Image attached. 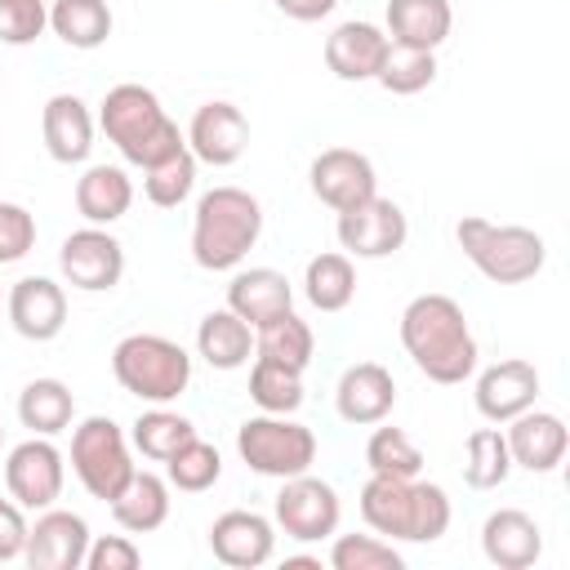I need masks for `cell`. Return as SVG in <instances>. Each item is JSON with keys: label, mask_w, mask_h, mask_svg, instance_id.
<instances>
[{"label": "cell", "mask_w": 570, "mask_h": 570, "mask_svg": "<svg viewBox=\"0 0 570 570\" xmlns=\"http://www.w3.org/2000/svg\"><path fill=\"white\" fill-rule=\"evenodd\" d=\"M401 343L436 383H463L476 365V338L450 294H414L401 312Z\"/></svg>", "instance_id": "obj_1"}, {"label": "cell", "mask_w": 570, "mask_h": 570, "mask_svg": "<svg viewBox=\"0 0 570 570\" xmlns=\"http://www.w3.org/2000/svg\"><path fill=\"white\" fill-rule=\"evenodd\" d=\"M361 517L374 534L432 543L450 530V499L441 485L419 476H370L361 490Z\"/></svg>", "instance_id": "obj_2"}, {"label": "cell", "mask_w": 570, "mask_h": 570, "mask_svg": "<svg viewBox=\"0 0 570 570\" xmlns=\"http://www.w3.org/2000/svg\"><path fill=\"white\" fill-rule=\"evenodd\" d=\"M263 232V205L245 187H209L196 200V227H191V254L200 267L223 272L236 267Z\"/></svg>", "instance_id": "obj_3"}, {"label": "cell", "mask_w": 570, "mask_h": 570, "mask_svg": "<svg viewBox=\"0 0 570 570\" xmlns=\"http://www.w3.org/2000/svg\"><path fill=\"white\" fill-rule=\"evenodd\" d=\"M98 120H102L107 138L120 147V156L134 160V165H142V169L183 147V134H178V125L165 116L160 98H156L147 85H134V80L107 89Z\"/></svg>", "instance_id": "obj_4"}, {"label": "cell", "mask_w": 570, "mask_h": 570, "mask_svg": "<svg viewBox=\"0 0 570 570\" xmlns=\"http://www.w3.org/2000/svg\"><path fill=\"white\" fill-rule=\"evenodd\" d=\"M454 236L463 245V254L499 285H521L530 281L543 258H548V245L534 227H517V223H490L481 214H463L454 223Z\"/></svg>", "instance_id": "obj_5"}, {"label": "cell", "mask_w": 570, "mask_h": 570, "mask_svg": "<svg viewBox=\"0 0 570 570\" xmlns=\"http://www.w3.org/2000/svg\"><path fill=\"white\" fill-rule=\"evenodd\" d=\"M111 370L142 401H174L191 383V356L165 334H125L111 347Z\"/></svg>", "instance_id": "obj_6"}, {"label": "cell", "mask_w": 570, "mask_h": 570, "mask_svg": "<svg viewBox=\"0 0 570 570\" xmlns=\"http://www.w3.org/2000/svg\"><path fill=\"white\" fill-rule=\"evenodd\" d=\"M236 450L254 472L285 481V476H298L312 468L316 436L307 423H298L289 414H258L236 428Z\"/></svg>", "instance_id": "obj_7"}, {"label": "cell", "mask_w": 570, "mask_h": 570, "mask_svg": "<svg viewBox=\"0 0 570 570\" xmlns=\"http://www.w3.org/2000/svg\"><path fill=\"white\" fill-rule=\"evenodd\" d=\"M71 468L80 476V485L111 503L120 494V485L134 476V463H129V441L125 432L107 419V414H89L76 432H71Z\"/></svg>", "instance_id": "obj_8"}, {"label": "cell", "mask_w": 570, "mask_h": 570, "mask_svg": "<svg viewBox=\"0 0 570 570\" xmlns=\"http://www.w3.org/2000/svg\"><path fill=\"white\" fill-rule=\"evenodd\" d=\"M276 521L298 543H316V539L334 534L338 530V494H334V485L321 481V476H307V472L285 476V485L276 494Z\"/></svg>", "instance_id": "obj_9"}, {"label": "cell", "mask_w": 570, "mask_h": 570, "mask_svg": "<svg viewBox=\"0 0 570 570\" xmlns=\"http://www.w3.org/2000/svg\"><path fill=\"white\" fill-rule=\"evenodd\" d=\"M410 236V223H405V209L387 196H370L352 209H338V245L352 249V254H365V258H379V254H392L401 249Z\"/></svg>", "instance_id": "obj_10"}, {"label": "cell", "mask_w": 570, "mask_h": 570, "mask_svg": "<svg viewBox=\"0 0 570 570\" xmlns=\"http://www.w3.org/2000/svg\"><path fill=\"white\" fill-rule=\"evenodd\" d=\"M307 178H312V191L334 214L338 209H352V205H361V200H370L379 191L374 160L365 151H356V147H325V151H316Z\"/></svg>", "instance_id": "obj_11"}, {"label": "cell", "mask_w": 570, "mask_h": 570, "mask_svg": "<svg viewBox=\"0 0 570 570\" xmlns=\"http://www.w3.org/2000/svg\"><path fill=\"white\" fill-rule=\"evenodd\" d=\"M58 267L76 289H111L120 281V272H125V249H120V240L111 232H102L94 223V227H80V232H71L62 240Z\"/></svg>", "instance_id": "obj_12"}, {"label": "cell", "mask_w": 570, "mask_h": 570, "mask_svg": "<svg viewBox=\"0 0 570 570\" xmlns=\"http://www.w3.org/2000/svg\"><path fill=\"white\" fill-rule=\"evenodd\" d=\"M4 485L22 508H49L62 494V454L45 436L13 445L4 459Z\"/></svg>", "instance_id": "obj_13"}, {"label": "cell", "mask_w": 570, "mask_h": 570, "mask_svg": "<svg viewBox=\"0 0 570 570\" xmlns=\"http://www.w3.org/2000/svg\"><path fill=\"white\" fill-rule=\"evenodd\" d=\"M85 552H89V525H85V517L62 512V508L45 512L27 530V548H22L31 570H80Z\"/></svg>", "instance_id": "obj_14"}, {"label": "cell", "mask_w": 570, "mask_h": 570, "mask_svg": "<svg viewBox=\"0 0 570 570\" xmlns=\"http://www.w3.org/2000/svg\"><path fill=\"white\" fill-rule=\"evenodd\" d=\"M187 142H191V156L205 160V165H232L240 160L245 142H249V120L236 102L227 98H214L205 107H196L191 116V129H187Z\"/></svg>", "instance_id": "obj_15"}, {"label": "cell", "mask_w": 570, "mask_h": 570, "mask_svg": "<svg viewBox=\"0 0 570 570\" xmlns=\"http://www.w3.org/2000/svg\"><path fill=\"white\" fill-rule=\"evenodd\" d=\"M387 49H392V40H387L383 27L347 18L325 36V67L338 80H374L383 58H387Z\"/></svg>", "instance_id": "obj_16"}, {"label": "cell", "mask_w": 570, "mask_h": 570, "mask_svg": "<svg viewBox=\"0 0 570 570\" xmlns=\"http://www.w3.org/2000/svg\"><path fill=\"white\" fill-rule=\"evenodd\" d=\"M334 401H338V414L347 423H383L396 405V379L379 361H356L338 374Z\"/></svg>", "instance_id": "obj_17"}, {"label": "cell", "mask_w": 570, "mask_h": 570, "mask_svg": "<svg viewBox=\"0 0 570 570\" xmlns=\"http://www.w3.org/2000/svg\"><path fill=\"white\" fill-rule=\"evenodd\" d=\"M481 548H485V561L499 570H530L543 552V530L530 512L499 508L481 525Z\"/></svg>", "instance_id": "obj_18"}, {"label": "cell", "mask_w": 570, "mask_h": 570, "mask_svg": "<svg viewBox=\"0 0 570 570\" xmlns=\"http://www.w3.org/2000/svg\"><path fill=\"white\" fill-rule=\"evenodd\" d=\"M272 543H276L272 521L258 517V512H245V508H232V512H223V517L209 525V552H214L223 566H232V570H254V566H263V561L272 557Z\"/></svg>", "instance_id": "obj_19"}, {"label": "cell", "mask_w": 570, "mask_h": 570, "mask_svg": "<svg viewBox=\"0 0 570 570\" xmlns=\"http://www.w3.org/2000/svg\"><path fill=\"white\" fill-rule=\"evenodd\" d=\"M539 396V370L521 356H508V361H494L490 370H481L476 379V410L494 423L530 410Z\"/></svg>", "instance_id": "obj_20"}, {"label": "cell", "mask_w": 570, "mask_h": 570, "mask_svg": "<svg viewBox=\"0 0 570 570\" xmlns=\"http://www.w3.org/2000/svg\"><path fill=\"white\" fill-rule=\"evenodd\" d=\"M9 321H13V330L22 338H36V343L53 338L62 330V321H67V294H62V285H53L49 276H22V281H13V289H9Z\"/></svg>", "instance_id": "obj_21"}, {"label": "cell", "mask_w": 570, "mask_h": 570, "mask_svg": "<svg viewBox=\"0 0 570 570\" xmlns=\"http://www.w3.org/2000/svg\"><path fill=\"white\" fill-rule=\"evenodd\" d=\"M503 441H508L512 463H521L530 472H552L566 459V445H570L566 423L557 414H548V410H521V414H512V428H508Z\"/></svg>", "instance_id": "obj_22"}, {"label": "cell", "mask_w": 570, "mask_h": 570, "mask_svg": "<svg viewBox=\"0 0 570 570\" xmlns=\"http://www.w3.org/2000/svg\"><path fill=\"white\" fill-rule=\"evenodd\" d=\"M40 134L49 156L71 165V160H85L94 147V116L76 94H53L40 111Z\"/></svg>", "instance_id": "obj_23"}, {"label": "cell", "mask_w": 570, "mask_h": 570, "mask_svg": "<svg viewBox=\"0 0 570 570\" xmlns=\"http://www.w3.org/2000/svg\"><path fill=\"white\" fill-rule=\"evenodd\" d=\"M227 307L249 321V325H263L281 312L294 307V289L285 281V272L276 267H249V272H236L232 285H227Z\"/></svg>", "instance_id": "obj_24"}, {"label": "cell", "mask_w": 570, "mask_h": 570, "mask_svg": "<svg viewBox=\"0 0 570 570\" xmlns=\"http://www.w3.org/2000/svg\"><path fill=\"white\" fill-rule=\"evenodd\" d=\"M450 0H387V40L405 49H436L450 36Z\"/></svg>", "instance_id": "obj_25"}, {"label": "cell", "mask_w": 570, "mask_h": 570, "mask_svg": "<svg viewBox=\"0 0 570 570\" xmlns=\"http://www.w3.org/2000/svg\"><path fill=\"white\" fill-rule=\"evenodd\" d=\"M111 517L120 530H134V534H147L156 530L165 517H169V485L156 476V472H138L120 485V494L111 499Z\"/></svg>", "instance_id": "obj_26"}, {"label": "cell", "mask_w": 570, "mask_h": 570, "mask_svg": "<svg viewBox=\"0 0 570 570\" xmlns=\"http://www.w3.org/2000/svg\"><path fill=\"white\" fill-rule=\"evenodd\" d=\"M134 200V183L120 165H89L76 178V209L89 223H116Z\"/></svg>", "instance_id": "obj_27"}, {"label": "cell", "mask_w": 570, "mask_h": 570, "mask_svg": "<svg viewBox=\"0 0 570 570\" xmlns=\"http://www.w3.org/2000/svg\"><path fill=\"white\" fill-rule=\"evenodd\" d=\"M196 347L214 370H236L249 361L254 352V334L249 321H240L232 307H214L200 325H196Z\"/></svg>", "instance_id": "obj_28"}, {"label": "cell", "mask_w": 570, "mask_h": 570, "mask_svg": "<svg viewBox=\"0 0 570 570\" xmlns=\"http://www.w3.org/2000/svg\"><path fill=\"white\" fill-rule=\"evenodd\" d=\"M76 414V396L62 379H31L22 392H18V419L22 428H31L36 436H53L71 423Z\"/></svg>", "instance_id": "obj_29"}, {"label": "cell", "mask_w": 570, "mask_h": 570, "mask_svg": "<svg viewBox=\"0 0 570 570\" xmlns=\"http://www.w3.org/2000/svg\"><path fill=\"white\" fill-rule=\"evenodd\" d=\"M312 347H316L312 325L294 307L281 312V316H272V321H263V325H254V352L267 356V361L289 365V370H307Z\"/></svg>", "instance_id": "obj_30"}, {"label": "cell", "mask_w": 570, "mask_h": 570, "mask_svg": "<svg viewBox=\"0 0 570 570\" xmlns=\"http://www.w3.org/2000/svg\"><path fill=\"white\" fill-rule=\"evenodd\" d=\"M303 285H307L312 307H321V312H338V307H347L352 294H356V267H352L347 254L325 249V254H312V258H307Z\"/></svg>", "instance_id": "obj_31"}, {"label": "cell", "mask_w": 570, "mask_h": 570, "mask_svg": "<svg viewBox=\"0 0 570 570\" xmlns=\"http://www.w3.org/2000/svg\"><path fill=\"white\" fill-rule=\"evenodd\" d=\"M49 27L71 49H98L111 36V9L102 0H53Z\"/></svg>", "instance_id": "obj_32"}, {"label": "cell", "mask_w": 570, "mask_h": 570, "mask_svg": "<svg viewBox=\"0 0 570 570\" xmlns=\"http://www.w3.org/2000/svg\"><path fill=\"white\" fill-rule=\"evenodd\" d=\"M249 396H254L267 414H294V410L303 405V370H289V365H281V361L254 356Z\"/></svg>", "instance_id": "obj_33"}, {"label": "cell", "mask_w": 570, "mask_h": 570, "mask_svg": "<svg viewBox=\"0 0 570 570\" xmlns=\"http://www.w3.org/2000/svg\"><path fill=\"white\" fill-rule=\"evenodd\" d=\"M512 472V454H508V441L499 428H476L468 436V459H463V481L472 490H494L503 485Z\"/></svg>", "instance_id": "obj_34"}, {"label": "cell", "mask_w": 570, "mask_h": 570, "mask_svg": "<svg viewBox=\"0 0 570 570\" xmlns=\"http://www.w3.org/2000/svg\"><path fill=\"white\" fill-rule=\"evenodd\" d=\"M191 436H196L191 419H183V414H174V410H147V414L134 419V445H138L147 459H156V463L174 459Z\"/></svg>", "instance_id": "obj_35"}, {"label": "cell", "mask_w": 570, "mask_h": 570, "mask_svg": "<svg viewBox=\"0 0 570 570\" xmlns=\"http://www.w3.org/2000/svg\"><path fill=\"white\" fill-rule=\"evenodd\" d=\"M365 463L379 476H419L423 472V454L401 428H374V436L365 441Z\"/></svg>", "instance_id": "obj_36"}, {"label": "cell", "mask_w": 570, "mask_h": 570, "mask_svg": "<svg viewBox=\"0 0 570 570\" xmlns=\"http://www.w3.org/2000/svg\"><path fill=\"white\" fill-rule=\"evenodd\" d=\"M436 76V53L432 49H405V45H392L383 67H379V85L392 89V94H419L428 89Z\"/></svg>", "instance_id": "obj_37"}, {"label": "cell", "mask_w": 570, "mask_h": 570, "mask_svg": "<svg viewBox=\"0 0 570 570\" xmlns=\"http://www.w3.org/2000/svg\"><path fill=\"white\" fill-rule=\"evenodd\" d=\"M191 183H196V156H191V147L183 142L178 151H169L165 160H156V165H147V178H142V187H147V200L151 205H178L187 191H191Z\"/></svg>", "instance_id": "obj_38"}, {"label": "cell", "mask_w": 570, "mask_h": 570, "mask_svg": "<svg viewBox=\"0 0 570 570\" xmlns=\"http://www.w3.org/2000/svg\"><path fill=\"white\" fill-rule=\"evenodd\" d=\"M165 472H169V485H178V490H187V494H200V490H209V485L218 481L223 459H218V450H214L209 441L191 436L174 459H165Z\"/></svg>", "instance_id": "obj_39"}, {"label": "cell", "mask_w": 570, "mask_h": 570, "mask_svg": "<svg viewBox=\"0 0 570 570\" xmlns=\"http://www.w3.org/2000/svg\"><path fill=\"white\" fill-rule=\"evenodd\" d=\"M334 570H401V552L374 534H338L334 552H330Z\"/></svg>", "instance_id": "obj_40"}, {"label": "cell", "mask_w": 570, "mask_h": 570, "mask_svg": "<svg viewBox=\"0 0 570 570\" xmlns=\"http://www.w3.org/2000/svg\"><path fill=\"white\" fill-rule=\"evenodd\" d=\"M45 22H49L45 0H0V40L27 45L45 31Z\"/></svg>", "instance_id": "obj_41"}, {"label": "cell", "mask_w": 570, "mask_h": 570, "mask_svg": "<svg viewBox=\"0 0 570 570\" xmlns=\"http://www.w3.org/2000/svg\"><path fill=\"white\" fill-rule=\"evenodd\" d=\"M31 245H36V218L22 205L0 200V263L22 258Z\"/></svg>", "instance_id": "obj_42"}, {"label": "cell", "mask_w": 570, "mask_h": 570, "mask_svg": "<svg viewBox=\"0 0 570 570\" xmlns=\"http://www.w3.org/2000/svg\"><path fill=\"white\" fill-rule=\"evenodd\" d=\"M138 561H142L138 548L120 534H107V539L89 543V552H85V570H138Z\"/></svg>", "instance_id": "obj_43"}, {"label": "cell", "mask_w": 570, "mask_h": 570, "mask_svg": "<svg viewBox=\"0 0 570 570\" xmlns=\"http://www.w3.org/2000/svg\"><path fill=\"white\" fill-rule=\"evenodd\" d=\"M27 517H22V508L18 503H9V499H0V561H13V557H22V548H27Z\"/></svg>", "instance_id": "obj_44"}, {"label": "cell", "mask_w": 570, "mask_h": 570, "mask_svg": "<svg viewBox=\"0 0 570 570\" xmlns=\"http://www.w3.org/2000/svg\"><path fill=\"white\" fill-rule=\"evenodd\" d=\"M281 13H289V18H298V22H312V18H325L338 0H272Z\"/></svg>", "instance_id": "obj_45"}, {"label": "cell", "mask_w": 570, "mask_h": 570, "mask_svg": "<svg viewBox=\"0 0 570 570\" xmlns=\"http://www.w3.org/2000/svg\"><path fill=\"white\" fill-rule=\"evenodd\" d=\"M285 570H321V557H285Z\"/></svg>", "instance_id": "obj_46"}, {"label": "cell", "mask_w": 570, "mask_h": 570, "mask_svg": "<svg viewBox=\"0 0 570 570\" xmlns=\"http://www.w3.org/2000/svg\"><path fill=\"white\" fill-rule=\"evenodd\" d=\"M0 441H4V428H0Z\"/></svg>", "instance_id": "obj_47"}]
</instances>
